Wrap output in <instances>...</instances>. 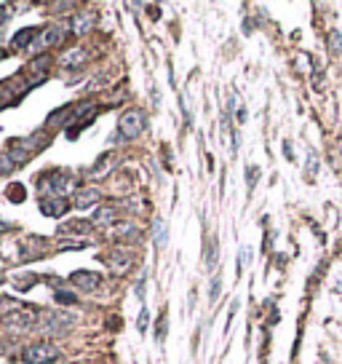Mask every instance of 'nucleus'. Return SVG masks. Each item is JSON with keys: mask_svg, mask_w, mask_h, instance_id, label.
Wrapping results in <instances>:
<instances>
[{"mask_svg": "<svg viewBox=\"0 0 342 364\" xmlns=\"http://www.w3.org/2000/svg\"><path fill=\"white\" fill-rule=\"evenodd\" d=\"M144 129H147L144 113H142V110H128V113L120 115V121H118V134H115L112 139H115V142H118V139H136Z\"/></svg>", "mask_w": 342, "mask_h": 364, "instance_id": "f257e3e1", "label": "nucleus"}, {"mask_svg": "<svg viewBox=\"0 0 342 364\" xmlns=\"http://www.w3.org/2000/svg\"><path fill=\"white\" fill-rule=\"evenodd\" d=\"M59 359V348L51 345V343H38V345H30L24 353H22V361L24 364H51Z\"/></svg>", "mask_w": 342, "mask_h": 364, "instance_id": "f03ea898", "label": "nucleus"}, {"mask_svg": "<svg viewBox=\"0 0 342 364\" xmlns=\"http://www.w3.org/2000/svg\"><path fill=\"white\" fill-rule=\"evenodd\" d=\"M75 327V316L70 313H46V319L40 324V329L46 335H64Z\"/></svg>", "mask_w": 342, "mask_h": 364, "instance_id": "7ed1b4c3", "label": "nucleus"}, {"mask_svg": "<svg viewBox=\"0 0 342 364\" xmlns=\"http://www.w3.org/2000/svg\"><path fill=\"white\" fill-rule=\"evenodd\" d=\"M67 188V174L62 169H54V172H46L40 177V193H48V196H64Z\"/></svg>", "mask_w": 342, "mask_h": 364, "instance_id": "20e7f679", "label": "nucleus"}, {"mask_svg": "<svg viewBox=\"0 0 342 364\" xmlns=\"http://www.w3.org/2000/svg\"><path fill=\"white\" fill-rule=\"evenodd\" d=\"M35 324V313L24 308V311H11L3 316V327H8L14 332H22V329H30Z\"/></svg>", "mask_w": 342, "mask_h": 364, "instance_id": "39448f33", "label": "nucleus"}, {"mask_svg": "<svg viewBox=\"0 0 342 364\" xmlns=\"http://www.w3.org/2000/svg\"><path fill=\"white\" fill-rule=\"evenodd\" d=\"M70 281L75 286H80V289H86V292H94V289H99V284H102V276L94 273V270H75V273L70 276Z\"/></svg>", "mask_w": 342, "mask_h": 364, "instance_id": "423d86ee", "label": "nucleus"}, {"mask_svg": "<svg viewBox=\"0 0 342 364\" xmlns=\"http://www.w3.org/2000/svg\"><path fill=\"white\" fill-rule=\"evenodd\" d=\"M67 209H70V204H67L64 196H48V198L40 201V212L46 217H62Z\"/></svg>", "mask_w": 342, "mask_h": 364, "instance_id": "0eeeda50", "label": "nucleus"}, {"mask_svg": "<svg viewBox=\"0 0 342 364\" xmlns=\"http://www.w3.org/2000/svg\"><path fill=\"white\" fill-rule=\"evenodd\" d=\"M19 249H30L27 254H24V257H22V260H35V257H40V254L46 252V241H43V238H38V236H30V238H24V241H22L19 244Z\"/></svg>", "mask_w": 342, "mask_h": 364, "instance_id": "6e6552de", "label": "nucleus"}, {"mask_svg": "<svg viewBox=\"0 0 342 364\" xmlns=\"http://www.w3.org/2000/svg\"><path fill=\"white\" fill-rule=\"evenodd\" d=\"M30 41H38V30L35 27H24V30H19L16 35H14V49H27Z\"/></svg>", "mask_w": 342, "mask_h": 364, "instance_id": "1a4fd4ad", "label": "nucleus"}, {"mask_svg": "<svg viewBox=\"0 0 342 364\" xmlns=\"http://www.w3.org/2000/svg\"><path fill=\"white\" fill-rule=\"evenodd\" d=\"M96 201H99V190H94V188H88V190H78V196H75V206H78V209H86V206L96 204Z\"/></svg>", "mask_w": 342, "mask_h": 364, "instance_id": "9d476101", "label": "nucleus"}, {"mask_svg": "<svg viewBox=\"0 0 342 364\" xmlns=\"http://www.w3.org/2000/svg\"><path fill=\"white\" fill-rule=\"evenodd\" d=\"M166 236H168L166 222H163L160 217H155V220H152V241H155V246H163V244H166Z\"/></svg>", "mask_w": 342, "mask_h": 364, "instance_id": "9b49d317", "label": "nucleus"}, {"mask_svg": "<svg viewBox=\"0 0 342 364\" xmlns=\"http://www.w3.org/2000/svg\"><path fill=\"white\" fill-rule=\"evenodd\" d=\"M112 220H115L112 209L110 206H99L96 214H94V220H91V225H112Z\"/></svg>", "mask_w": 342, "mask_h": 364, "instance_id": "f8f14e48", "label": "nucleus"}, {"mask_svg": "<svg viewBox=\"0 0 342 364\" xmlns=\"http://www.w3.org/2000/svg\"><path fill=\"white\" fill-rule=\"evenodd\" d=\"M104 260H107V265H112L115 270H123V268L128 265V252L120 249V252H115V254H107Z\"/></svg>", "mask_w": 342, "mask_h": 364, "instance_id": "ddd939ff", "label": "nucleus"}, {"mask_svg": "<svg viewBox=\"0 0 342 364\" xmlns=\"http://www.w3.org/2000/svg\"><path fill=\"white\" fill-rule=\"evenodd\" d=\"M91 27H94V17H83V14H80V17L75 19V33L78 35H86Z\"/></svg>", "mask_w": 342, "mask_h": 364, "instance_id": "4468645a", "label": "nucleus"}, {"mask_svg": "<svg viewBox=\"0 0 342 364\" xmlns=\"http://www.w3.org/2000/svg\"><path fill=\"white\" fill-rule=\"evenodd\" d=\"M91 230V222H70L67 228H62V233H88Z\"/></svg>", "mask_w": 342, "mask_h": 364, "instance_id": "2eb2a0df", "label": "nucleus"}, {"mask_svg": "<svg viewBox=\"0 0 342 364\" xmlns=\"http://www.w3.org/2000/svg\"><path fill=\"white\" fill-rule=\"evenodd\" d=\"M118 236L123 238V241H139V230H136L134 225H126V228H123Z\"/></svg>", "mask_w": 342, "mask_h": 364, "instance_id": "dca6fc26", "label": "nucleus"}, {"mask_svg": "<svg viewBox=\"0 0 342 364\" xmlns=\"http://www.w3.org/2000/svg\"><path fill=\"white\" fill-rule=\"evenodd\" d=\"M24 196H27V190L22 188V185H11L8 188V198L11 201H24Z\"/></svg>", "mask_w": 342, "mask_h": 364, "instance_id": "f3484780", "label": "nucleus"}, {"mask_svg": "<svg viewBox=\"0 0 342 364\" xmlns=\"http://www.w3.org/2000/svg\"><path fill=\"white\" fill-rule=\"evenodd\" d=\"M14 166H16V164H14V161H11L8 156H0V174H8Z\"/></svg>", "mask_w": 342, "mask_h": 364, "instance_id": "a211bd4d", "label": "nucleus"}, {"mask_svg": "<svg viewBox=\"0 0 342 364\" xmlns=\"http://www.w3.org/2000/svg\"><path fill=\"white\" fill-rule=\"evenodd\" d=\"M220 289H222V278L216 276L214 281H212V292H208V297H212V303H214L216 297H220Z\"/></svg>", "mask_w": 342, "mask_h": 364, "instance_id": "6ab92c4d", "label": "nucleus"}, {"mask_svg": "<svg viewBox=\"0 0 342 364\" xmlns=\"http://www.w3.org/2000/svg\"><path fill=\"white\" fill-rule=\"evenodd\" d=\"M214 262H216V241H212V246H208V254H206V265L214 268Z\"/></svg>", "mask_w": 342, "mask_h": 364, "instance_id": "aec40b11", "label": "nucleus"}, {"mask_svg": "<svg viewBox=\"0 0 342 364\" xmlns=\"http://www.w3.org/2000/svg\"><path fill=\"white\" fill-rule=\"evenodd\" d=\"M329 46H332V49L340 54V51H342V35H340V33H332V38H329Z\"/></svg>", "mask_w": 342, "mask_h": 364, "instance_id": "412c9836", "label": "nucleus"}, {"mask_svg": "<svg viewBox=\"0 0 342 364\" xmlns=\"http://www.w3.org/2000/svg\"><path fill=\"white\" fill-rule=\"evenodd\" d=\"M78 62H83V51H72V54H70V57L64 59V65L72 67V65H78Z\"/></svg>", "mask_w": 342, "mask_h": 364, "instance_id": "4be33fe9", "label": "nucleus"}, {"mask_svg": "<svg viewBox=\"0 0 342 364\" xmlns=\"http://www.w3.org/2000/svg\"><path fill=\"white\" fill-rule=\"evenodd\" d=\"M56 300H59V303H67V305H75L78 303V297L75 295H67V292H56Z\"/></svg>", "mask_w": 342, "mask_h": 364, "instance_id": "5701e85b", "label": "nucleus"}, {"mask_svg": "<svg viewBox=\"0 0 342 364\" xmlns=\"http://www.w3.org/2000/svg\"><path fill=\"white\" fill-rule=\"evenodd\" d=\"M8 19H11V9L8 6H0V27H3Z\"/></svg>", "mask_w": 342, "mask_h": 364, "instance_id": "b1692460", "label": "nucleus"}, {"mask_svg": "<svg viewBox=\"0 0 342 364\" xmlns=\"http://www.w3.org/2000/svg\"><path fill=\"white\" fill-rule=\"evenodd\" d=\"M155 337H158V340L166 337V316H160V319H158V335H155Z\"/></svg>", "mask_w": 342, "mask_h": 364, "instance_id": "393cba45", "label": "nucleus"}, {"mask_svg": "<svg viewBox=\"0 0 342 364\" xmlns=\"http://www.w3.org/2000/svg\"><path fill=\"white\" fill-rule=\"evenodd\" d=\"M260 177V172L256 169H248V188H254V180Z\"/></svg>", "mask_w": 342, "mask_h": 364, "instance_id": "a878e982", "label": "nucleus"}, {"mask_svg": "<svg viewBox=\"0 0 342 364\" xmlns=\"http://www.w3.org/2000/svg\"><path fill=\"white\" fill-rule=\"evenodd\" d=\"M139 329H147V311H142V313H139Z\"/></svg>", "mask_w": 342, "mask_h": 364, "instance_id": "bb28decb", "label": "nucleus"}, {"mask_svg": "<svg viewBox=\"0 0 342 364\" xmlns=\"http://www.w3.org/2000/svg\"><path fill=\"white\" fill-rule=\"evenodd\" d=\"M0 59H3V51H0Z\"/></svg>", "mask_w": 342, "mask_h": 364, "instance_id": "cd10ccee", "label": "nucleus"}]
</instances>
